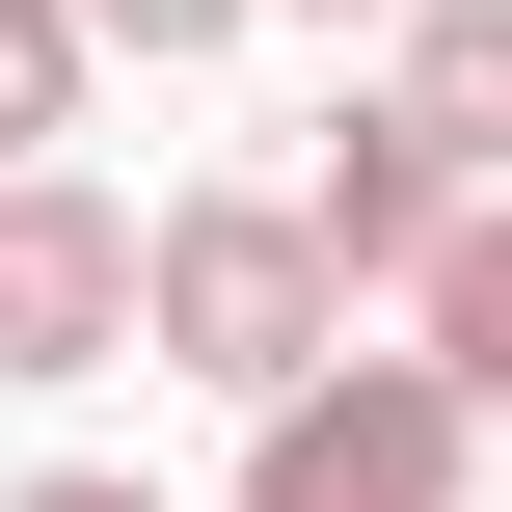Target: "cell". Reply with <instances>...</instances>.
Wrapping results in <instances>:
<instances>
[{
  "label": "cell",
  "mask_w": 512,
  "mask_h": 512,
  "mask_svg": "<svg viewBox=\"0 0 512 512\" xmlns=\"http://www.w3.org/2000/svg\"><path fill=\"white\" fill-rule=\"evenodd\" d=\"M135 351H162V378H216V405L324 378V351H351V297H324L297 189H189V216H135Z\"/></svg>",
  "instance_id": "1"
},
{
  "label": "cell",
  "mask_w": 512,
  "mask_h": 512,
  "mask_svg": "<svg viewBox=\"0 0 512 512\" xmlns=\"http://www.w3.org/2000/svg\"><path fill=\"white\" fill-rule=\"evenodd\" d=\"M243 512H486V432L432 405V351H324L243 405Z\"/></svg>",
  "instance_id": "2"
},
{
  "label": "cell",
  "mask_w": 512,
  "mask_h": 512,
  "mask_svg": "<svg viewBox=\"0 0 512 512\" xmlns=\"http://www.w3.org/2000/svg\"><path fill=\"white\" fill-rule=\"evenodd\" d=\"M135 351V216L81 162H0V378H108Z\"/></svg>",
  "instance_id": "3"
},
{
  "label": "cell",
  "mask_w": 512,
  "mask_h": 512,
  "mask_svg": "<svg viewBox=\"0 0 512 512\" xmlns=\"http://www.w3.org/2000/svg\"><path fill=\"white\" fill-rule=\"evenodd\" d=\"M378 135H432V189H512V0H378Z\"/></svg>",
  "instance_id": "4"
},
{
  "label": "cell",
  "mask_w": 512,
  "mask_h": 512,
  "mask_svg": "<svg viewBox=\"0 0 512 512\" xmlns=\"http://www.w3.org/2000/svg\"><path fill=\"white\" fill-rule=\"evenodd\" d=\"M432 216H459V189H432V135L324 108V162H297V243H324V297H405V270H432Z\"/></svg>",
  "instance_id": "5"
},
{
  "label": "cell",
  "mask_w": 512,
  "mask_h": 512,
  "mask_svg": "<svg viewBox=\"0 0 512 512\" xmlns=\"http://www.w3.org/2000/svg\"><path fill=\"white\" fill-rule=\"evenodd\" d=\"M405 351H432V405H459V432H512V189H459V216H432Z\"/></svg>",
  "instance_id": "6"
},
{
  "label": "cell",
  "mask_w": 512,
  "mask_h": 512,
  "mask_svg": "<svg viewBox=\"0 0 512 512\" xmlns=\"http://www.w3.org/2000/svg\"><path fill=\"white\" fill-rule=\"evenodd\" d=\"M81 81H108L81 0H0V162H81Z\"/></svg>",
  "instance_id": "7"
},
{
  "label": "cell",
  "mask_w": 512,
  "mask_h": 512,
  "mask_svg": "<svg viewBox=\"0 0 512 512\" xmlns=\"http://www.w3.org/2000/svg\"><path fill=\"white\" fill-rule=\"evenodd\" d=\"M216 27H270V0H81V54H216Z\"/></svg>",
  "instance_id": "8"
},
{
  "label": "cell",
  "mask_w": 512,
  "mask_h": 512,
  "mask_svg": "<svg viewBox=\"0 0 512 512\" xmlns=\"http://www.w3.org/2000/svg\"><path fill=\"white\" fill-rule=\"evenodd\" d=\"M0 512H162V486H135V459H54V486H0Z\"/></svg>",
  "instance_id": "9"
},
{
  "label": "cell",
  "mask_w": 512,
  "mask_h": 512,
  "mask_svg": "<svg viewBox=\"0 0 512 512\" xmlns=\"http://www.w3.org/2000/svg\"><path fill=\"white\" fill-rule=\"evenodd\" d=\"M297 27H378V0H297Z\"/></svg>",
  "instance_id": "10"
}]
</instances>
